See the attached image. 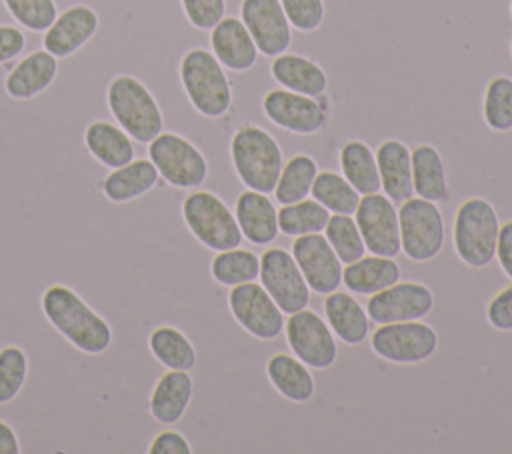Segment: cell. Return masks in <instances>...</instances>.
Masks as SVG:
<instances>
[{
	"instance_id": "1",
	"label": "cell",
	"mask_w": 512,
	"mask_h": 454,
	"mask_svg": "<svg viewBox=\"0 0 512 454\" xmlns=\"http://www.w3.org/2000/svg\"><path fill=\"white\" fill-rule=\"evenodd\" d=\"M46 320L80 352L102 354L112 344V328L70 286L50 284L42 294Z\"/></svg>"
},
{
	"instance_id": "2",
	"label": "cell",
	"mask_w": 512,
	"mask_h": 454,
	"mask_svg": "<svg viewBox=\"0 0 512 454\" xmlns=\"http://www.w3.org/2000/svg\"><path fill=\"white\" fill-rule=\"evenodd\" d=\"M178 80L188 104L208 120H218L232 106V84L224 66L204 46L188 48L178 62Z\"/></svg>"
},
{
	"instance_id": "3",
	"label": "cell",
	"mask_w": 512,
	"mask_h": 454,
	"mask_svg": "<svg viewBox=\"0 0 512 454\" xmlns=\"http://www.w3.org/2000/svg\"><path fill=\"white\" fill-rule=\"evenodd\" d=\"M106 108L114 122L138 144L154 140L166 124L158 98L134 74H116L108 82Z\"/></svg>"
},
{
	"instance_id": "4",
	"label": "cell",
	"mask_w": 512,
	"mask_h": 454,
	"mask_svg": "<svg viewBox=\"0 0 512 454\" xmlns=\"http://www.w3.org/2000/svg\"><path fill=\"white\" fill-rule=\"evenodd\" d=\"M230 162L238 180L264 194H272L284 166V154L276 138L258 124H242L228 144Z\"/></svg>"
},
{
	"instance_id": "5",
	"label": "cell",
	"mask_w": 512,
	"mask_h": 454,
	"mask_svg": "<svg viewBox=\"0 0 512 454\" xmlns=\"http://www.w3.org/2000/svg\"><path fill=\"white\" fill-rule=\"evenodd\" d=\"M500 220L484 198L464 200L454 214L452 242L458 258L470 268H484L496 258Z\"/></svg>"
},
{
	"instance_id": "6",
	"label": "cell",
	"mask_w": 512,
	"mask_h": 454,
	"mask_svg": "<svg viewBox=\"0 0 512 454\" xmlns=\"http://www.w3.org/2000/svg\"><path fill=\"white\" fill-rule=\"evenodd\" d=\"M182 218L192 236L214 252L236 248L244 238L228 204L210 190H192L182 200Z\"/></svg>"
},
{
	"instance_id": "7",
	"label": "cell",
	"mask_w": 512,
	"mask_h": 454,
	"mask_svg": "<svg viewBox=\"0 0 512 454\" xmlns=\"http://www.w3.org/2000/svg\"><path fill=\"white\" fill-rule=\"evenodd\" d=\"M148 158L174 188L192 190L206 182L208 160L202 150L178 132H160L148 142Z\"/></svg>"
},
{
	"instance_id": "8",
	"label": "cell",
	"mask_w": 512,
	"mask_h": 454,
	"mask_svg": "<svg viewBox=\"0 0 512 454\" xmlns=\"http://www.w3.org/2000/svg\"><path fill=\"white\" fill-rule=\"evenodd\" d=\"M400 246L402 252L414 262H428L444 246V218L436 202L412 196L400 202L398 208Z\"/></svg>"
},
{
	"instance_id": "9",
	"label": "cell",
	"mask_w": 512,
	"mask_h": 454,
	"mask_svg": "<svg viewBox=\"0 0 512 454\" xmlns=\"http://www.w3.org/2000/svg\"><path fill=\"white\" fill-rule=\"evenodd\" d=\"M370 348L386 362L418 364L436 352L438 334L422 320L378 324L370 334Z\"/></svg>"
},
{
	"instance_id": "10",
	"label": "cell",
	"mask_w": 512,
	"mask_h": 454,
	"mask_svg": "<svg viewBox=\"0 0 512 454\" xmlns=\"http://www.w3.org/2000/svg\"><path fill=\"white\" fill-rule=\"evenodd\" d=\"M330 100L324 94L308 96L286 88H272L262 98L264 116L282 130L310 136L326 126Z\"/></svg>"
},
{
	"instance_id": "11",
	"label": "cell",
	"mask_w": 512,
	"mask_h": 454,
	"mask_svg": "<svg viewBox=\"0 0 512 454\" xmlns=\"http://www.w3.org/2000/svg\"><path fill=\"white\" fill-rule=\"evenodd\" d=\"M286 342L292 354L302 360L308 368H328L336 362L338 346L328 322L314 310L302 308L288 314L284 322Z\"/></svg>"
},
{
	"instance_id": "12",
	"label": "cell",
	"mask_w": 512,
	"mask_h": 454,
	"mask_svg": "<svg viewBox=\"0 0 512 454\" xmlns=\"http://www.w3.org/2000/svg\"><path fill=\"white\" fill-rule=\"evenodd\" d=\"M258 278L284 314H292L308 306L312 290L306 284L292 252L284 248L264 250L260 256Z\"/></svg>"
},
{
	"instance_id": "13",
	"label": "cell",
	"mask_w": 512,
	"mask_h": 454,
	"mask_svg": "<svg viewBox=\"0 0 512 454\" xmlns=\"http://www.w3.org/2000/svg\"><path fill=\"white\" fill-rule=\"evenodd\" d=\"M228 308L234 320L254 338L274 340L284 330V312L256 280L232 286Z\"/></svg>"
},
{
	"instance_id": "14",
	"label": "cell",
	"mask_w": 512,
	"mask_h": 454,
	"mask_svg": "<svg viewBox=\"0 0 512 454\" xmlns=\"http://www.w3.org/2000/svg\"><path fill=\"white\" fill-rule=\"evenodd\" d=\"M354 220L360 228L366 252L390 258L402 252L398 208L384 192L360 196Z\"/></svg>"
},
{
	"instance_id": "15",
	"label": "cell",
	"mask_w": 512,
	"mask_h": 454,
	"mask_svg": "<svg viewBox=\"0 0 512 454\" xmlns=\"http://www.w3.org/2000/svg\"><path fill=\"white\" fill-rule=\"evenodd\" d=\"M292 256L312 292L326 296L340 288L344 264L322 232L296 236L292 242Z\"/></svg>"
},
{
	"instance_id": "16",
	"label": "cell",
	"mask_w": 512,
	"mask_h": 454,
	"mask_svg": "<svg viewBox=\"0 0 512 454\" xmlns=\"http://www.w3.org/2000/svg\"><path fill=\"white\" fill-rule=\"evenodd\" d=\"M434 306L432 290L422 282H396L366 300V314L376 324L422 320Z\"/></svg>"
},
{
	"instance_id": "17",
	"label": "cell",
	"mask_w": 512,
	"mask_h": 454,
	"mask_svg": "<svg viewBox=\"0 0 512 454\" xmlns=\"http://www.w3.org/2000/svg\"><path fill=\"white\" fill-rule=\"evenodd\" d=\"M100 30V18L88 4H74L58 12L48 30L42 32V48L58 60H68L84 50Z\"/></svg>"
},
{
	"instance_id": "18",
	"label": "cell",
	"mask_w": 512,
	"mask_h": 454,
	"mask_svg": "<svg viewBox=\"0 0 512 454\" xmlns=\"http://www.w3.org/2000/svg\"><path fill=\"white\" fill-rule=\"evenodd\" d=\"M240 20L248 28L258 52L278 56L292 44V26L282 10L280 0H242Z\"/></svg>"
},
{
	"instance_id": "19",
	"label": "cell",
	"mask_w": 512,
	"mask_h": 454,
	"mask_svg": "<svg viewBox=\"0 0 512 454\" xmlns=\"http://www.w3.org/2000/svg\"><path fill=\"white\" fill-rule=\"evenodd\" d=\"M60 72V62L44 48L30 50L14 62L4 76V92L14 100H36L52 88Z\"/></svg>"
},
{
	"instance_id": "20",
	"label": "cell",
	"mask_w": 512,
	"mask_h": 454,
	"mask_svg": "<svg viewBox=\"0 0 512 454\" xmlns=\"http://www.w3.org/2000/svg\"><path fill=\"white\" fill-rule=\"evenodd\" d=\"M208 42L218 62L232 72H246L258 60V48L240 16H224L210 30Z\"/></svg>"
},
{
	"instance_id": "21",
	"label": "cell",
	"mask_w": 512,
	"mask_h": 454,
	"mask_svg": "<svg viewBox=\"0 0 512 454\" xmlns=\"http://www.w3.org/2000/svg\"><path fill=\"white\" fill-rule=\"evenodd\" d=\"M234 216L242 236L252 244L266 246L278 238V210L268 194L242 190L234 202Z\"/></svg>"
},
{
	"instance_id": "22",
	"label": "cell",
	"mask_w": 512,
	"mask_h": 454,
	"mask_svg": "<svg viewBox=\"0 0 512 454\" xmlns=\"http://www.w3.org/2000/svg\"><path fill=\"white\" fill-rule=\"evenodd\" d=\"M82 142L90 156L110 170L128 164L136 156L134 140L128 132L104 118H94L84 126Z\"/></svg>"
},
{
	"instance_id": "23",
	"label": "cell",
	"mask_w": 512,
	"mask_h": 454,
	"mask_svg": "<svg viewBox=\"0 0 512 454\" xmlns=\"http://www.w3.org/2000/svg\"><path fill=\"white\" fill-rule=\"evenodd\" d=\"M376 164L380 174V190L400 204L414 196L412 156L408 146L398 138H388L376 148Z\"/></svg>"
},
{
	"instance_id": "24",
	"label": "cell",
	"mask_w": 512,
	"mask_h": 454,
	"mask_svg": "<svg viewBox=\"0 0 512 454\" xmlns=\"http://www.w3.org/2000/svg\"><path fill=\"white\" fill-rule=\"evenodd\" d=\"M192 392L194 382L188 370L168 368V372H164L156 380L148 400V410L152 418L160 424H176L184 416L192 400Z\"/></svg>"
},
{
	"instance_id": "25",
	"label": "cell",
	"mask_w": 512,
	"mask_h": 454,
	"mask_svg": "<svg viewBox=\"0 0 512 454\" xmlns=\"http://www.w3.org/2000/svg\"><path fill=\"white\" fill-rule=\"evenodd\" d=\"M270 74L280 84V88L308 94V96L324 94L330 82L328 74L318 62L302 54H288V52H282L272 58Z\"/></svg>"
},
{
	"instance_id": "26",
	"label": "cell",
	"mask_w": 512,
	"mask_h": 454,
	"mask_svg": "<svg viewBox=\"0 0 512 454\" xmlns=\"http://www.w3.org/2000/svg\"><path fill=\"white\" fill-rule=\"evenodd\" d=\"M326 322L336 338L348 346H358L370 334V316L366 308L348 292L334 290L324 298Z\"/></svg>"
},
{
	"instance_id": "27",
	"label": "cell",
	"mask_w": 512,
	"mask_h": 454,
	"mask_svg": "<svg viewBox=\"0 0 512 454\" xmlns=\"http://www.w3.org/2000/svg\"><path fill=\"white\" fill-rule=\"evenodd\" d=\"M400 264L390 256H360L358 260L344 264L342 284L360 296L380 292L400 280Z\"/></svg>"
},
{
	"instance_id": "28",
	"label": "cell",
	"mask_w": 512,
	"mask_h": 454,
	"mask_svg": "<svg viewBox=\"0 0 512 454\" xmlns=\"http://www.w3.org/2000/svg\"><path fill=\"white\" fill-rule=\"evenodd\" d=\"M158 170L150 158H134L128 164L110 170L102 182V192L110 202L122 204L136 200L158 184Z\"/></svg>"
},
{
	"instance_id": "29",
	"label": "cell",
	"mask_w": 512,
	"mask_h": 454,
	"mask_svg": "<svg viewBox=\"0 0 512 454\" xmlns=\"http://www.w3.org/2000/svg\"><path fill=\"white\" fill-rule=\"evenodd\" d=\"M266 376L272 386L292 402H306L314 396L316 384L310 368L294 354L276 352L266 362Z\"/></svg>"
},
{
	"instance_id": "30",
	"label": "cell",
	"mask_w": 512,
	"mask_h": 454,
	"mask_svg": "<svg viewBox=\"0 0 512 454\" xmlns=\"http://www.w3.org/2000/svg\"><path fill=\"white\" fill-rule=\"evenodd\" d=\"M410 156L414 194L432 202H446L450 198V190L440 152L432 144L424 142L410 150Z\"/></svg>"
},
{
	"instance_id": "31",
	"label": "cell",
	"mask_w": 512,
	"mask_h": 454,
	"mask_svg": "<svg viewBox=\"0 0 512 454\" xmlns=\"http://www.w3.org/2000/svg\"><path fill=\"white\" fill-rule=\"evenodd\" d=\"M342 176L358 190L360 196L380 192V174L376 154L364 140H348L338 154Z\"/></svg>"
},
{
	"instance_id": "32",
	"label": "cell",
	"mask_w": 512,
	"mask_h": 454,
	"mask_svg": "<svg viewBox=\"0 0 512 454\" xmlns=\"http://www.w3.org/2000/svg\"><path fill=\"white\" fill-rule=\"evenodd\" d=\"M148 348L154 358L170 370H192L196 350L188 336L174 326H158L148 336Z\"/></svg>"
},
{
	"instance_id": "33",
	"label": "cell",
	"mask_w": 512,
	"mask_h": 454,
	"mask_svg": "<svg viewBox=\"0 0 512 454\" xmlns=\"http://www.w3.org/2000/svg\"><path fill=\"white\" fill-rule=\"evenodd\" d=\"M316 174H318V164L312 156L302 152L290 156L284 162L278 182L274 186V192H272L274 198L280 204H294L298 200L308 198Z\"/></svg>"
},
{
	"instance_id": "34",
	"label": "cell",
	"mask_w": 512,
	"mask_h": 454,
	"mask_svg": "<svg viewBox=\"0 0 512 454\" xmlns=\"http://www.w3.org/2000/svg\"><path fill=\"white\" fill-rule=\"evenodd\" d=\"M310 194L316 202H320L330 214H352L358 208L360 194L358 190L334 170H318Z\"/></svg>"
},
{
	"instance_id": "35",
	"label": "cell",
	"mask_w": 512,
	"mask_h": 454,
	"mask_svg": "<svg viewBox=\"0 0 512 454\" xmlns=\"http://www.w3.org/2000/svg\"><path fill=\"white\" fill-rule=\"evenodd\" d=\"M210 274L218 284L230 288L252 282L260 274V256L240 246L220 250L210 262Z\"/></svg>"
},
{
	"instance_id": "36",
	"label": "cell",
	"mask_w": 512,
	"mask_h": 454,
	"mask_svg": "<svg viewBox=\"0 0 512 454\" xmlns=\"http://www.w3.org/2000/svg\"><path fill=\"white\" fill-rule=\"evenodd\" d=\"M330 212L314 198H304L294 204H282L278 210V228L284 236H302L324 232Z\"/></svg>"
},
{
	"instance_id": "37",
	"label": "cell",
	"mask_w": 512,
	"mask_h": 454,
	"mask_svg": "<svg viewBox=\"0 0 512 454\" xmlns=\"http://www.w3.org/2000/svg\"><path fill=\"white\" fill-rule=\"evenodd\" d=\"M482 118L494 132L512 130V78L498 74L488 80L482 98Z\"/></svg>"
},
{
	"instance_id": "38",
	"label": "cell",
	"mask_w": 512,
	"mask_h": 454,
	"mask_svg": "<svg viewBox=\"0 0 512 454\" xmlns=\"http://www.w3.org/2000/svg\"><path fill=\"white\" fill-rule=\"evenodd\" d=\"M324 236L342 264H350L366 252L360 228L352 214H330Z\"/></svg>"
},
{
	"instance_id": "39",
	"label": "cell",
	"mask_w": 512,
	"mask_h": 454,
	"mask_svg": "<svg viewBox=\"0 0 512 454\" xmlns=\"http://www.w3.org/2000/svg\"><path fill=\"white\" fill-rule=\"evenodd\" d=\"M28 376V356L16 346L8 344L0 348V404H6L18 396Z\"/></svg>"
},
{
	"instance_id": "40",
	"label": "cell",
	"mask_w": 512,
	"mask_h": 454,
	"mask_svg": "<svg viewBox=\"0 0 512 454\" xmlns=\"http://www.w3.org/2000/svg\"><path fill=\"white\" fill-rule=\"evenodd\" d=\"M10 16L22 28L42 34L58 16V6L54 0H2Z\"/></svg>"
},
{
	"instance_id": "41",
	"label": "cell",
	"mask_w": 512,
	"mask_h": 454,
	"mask_svg": "<svg viewBox=\"0 0 512 454\" xmlns=\"http://www.w3.org/2000/svg\"><path fill=\"white\" fill-rule=\"evenodd\" d=\"M280 4L290 26L298 32H314L326 18L324 0H280Z\"/></svg>"
},
{
	"instance_id": "42",
	"label": "cell",
	"mask_w": 512,
	"mask_h": 454,
	"mask_svg": "<svg viewBox=\"0 0 512 454\" xmlns=\"http://www.w3.org/2000/svg\"><path fill=\"white\" fill-rule=\"evenodd\" d=\"M182 12L192 28L210 32L226 16V0H180Z\"/></svg>"
},
{
	"instance_id": "43",
	"label": "cell",
	"mask_w": 512,
	"mask_h": 454,
	"mask_svg": "<svg viewBox=\"0 0 512 454\" xmlns=\"http://www.w3.org/2000/svg\"><path fill=\"white\" fill-rule=\"evenodd\" d=\"M26 46L28 38L20 26L0 22V66L24 56Z\"/></svg>"
},
{
	"instance_id": "44",
	"label": "cell",
	"mask_w": 512,
	"mask_h": 454,
	"mask_svg": "<svg viewBox=\"0 0 512 454\" xmlns=\"http://www.w3.org/2000/svg\"><path fill=\"white\" fill-rule=\"evenodd\" d=\"M486 318L496 330H512V284L502 288L488 304Z\"/></svg>"
},
{
	"instance_id": "45",
	"label": "cell",
	"mask_w": 512,
	"mask_h": 454,
	"mask_svg": "<svg viewBox=\"0 0 512 454\" xmlns=\"http://www.w3.org/2000/svg\"><path fill=\"white\" fill-rule=\"evenodd\" d=\"M148 454H192V446L184 434L176 430H162L148 444Z\"/></svg>"
},
{
	"instance_id": "46",
	"label": "cell",
	"mask_w": 512,
	"mask_h": 454,
	"mask_svg": "<svg viewBox=\"0 0 512 454\" xmlns=\"http://www.w3.org/2000/svg\"><path fill=\"white\" fill-rule=\"evenodd\" d=\"M496 258L502 268V272L512 280V220L504 222L498 232V244H496Z\"/></svg>"
},
{
	"instance_id": "47",
	"label": "cell",
	"mask_w": 512,
	"mask_h": 454,
	"mask_svg": "<svg viewBox=\"0 0 512 454\" xmlns=\"http://www.w3.org/2000/svg\"><path fill=\"white\" fill-rule=\"evenodd\" d=\"M0 454H20V444L14 428L0 420Z\"/></svg>"
},
{
	"instance_id": "48",
	"label": "cell",
	"mask_w": 512,
	"mask_h": 454,
	"mask_svg": "<svg viewBox=\"0 0 512 454\" xmlns=\"http://www.w3.org/2000/svg\"><path fill=\"white\" fill-rule=\"evenodd\" d=\"M510 16H512V0H510Z\"/></svg>"
},
{
	"instance_id": "49",
	"label": "cell",
	"mask_w": 512,
	"mask_h": 454,
	"mask_svg": "<svg viewBox=\"0 0 512 454\" xmlns=\"http://www.w3.org/2000/svg\"><path fill=\"white\" fill-rule=\"evenodd\" d=\"M510 52H512V38H510Z\"/></svg>"
},
{
	"instance_id": "50",
	"label": "cell",
	"mask_w": 512,
	"mask_h": 454,
	"mask_svg": "<svg viewBox=\"0 0 512 454\" xmlns=\"http://www.w3.org/2000/svg\"><path fill=\"white\" fill-rule=\"evenodd\" d=\"M0 2H2V0H0Z\"/></svg>"
}]
</instances>
